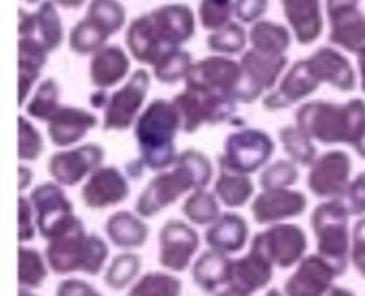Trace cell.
<instances>
[{
  "instance_id": "obj_36",
  "label": "cell",
  "mask_w": 365,
  "mask_h": 296,
  "mask_svg": "<svg viewBox=\"0 0 365 296\" xmlns=\"http://www.w3.org/2000/svg\"><path fill=\"white\" fill-rule=\"evenodd\" d=\"M59 98H61V88H59L58 80L56 78H45L35 88L29 103L25 104L27 117L49 123L53 118V115L61 108Z\"/></svg>"
},
{
  "instance_id": "obj_47",
  "label": "cell",
  "mask_w": 365,
  "mask_h": 296,
  "mask_svg": "<svg viewBox=\"0 0 365 296\" xmlns=\"http://www.w3.org/2000/svg\"><path fill=\"white\" fill-rule=\"evenodd\" d=\"M43 137L27 117L19 118V160L37 162L43 155Z\"/></svg>"
},
{
  "instance_id": "obj_19",
  "label": "cell",
  "mask_w": 365,
  "mask_h": 296,
  "mask_svg": "<svg viewBox=\"0 0 365 296\" xmlns=\"http://www.w3.org/2000/svg\"><path fill=\"white\" fill-rule=\"evenodd\" d=\"M308 207L307 194L292 188L263 190L253 198L251 215L257 225H276L300 217Z\"/></svg>"
},
{
  "instance_id": "obj_3",
  "label": "cell",
  "mask_w": 365,
  "mask_h": 296,
  "mask_svg": "<svg viewBox=\"0 0 365 296\" xmlns=\"http://www.w3.org/2000/svg\"><path fill=\"white\" fill-rule=\"evenodd\" d=\"M296 127L324 146L353 148L365 131V101L351 98L336 104L331 101H310L298 106Z\"/></svg>"
},
{
  "instance_id": "obj_43",
  "label": "cell",
  "mask_w": 365,
  "mask_h": 296,
  "mask_svg": "<svg viewBox=\"0 0 365 296\" xmlns=\"http://www.w3.org/2000/svg\"><path fill=\"white\" fill-rule=\"evenodd\" d=\"M249 33L243 29V23H229L227 27L215 31L206 37V47L217 56H237L245 53Z\"/></svg>"
},
{
  "instance_id": "obj_10",
  "label": "cell",
  "mask_w": 365,
  "mask_h": 296,
  "mask_svg": "<svg viewBox=\"0 0 365 296\" xmlns=\"http://www.w3.org/2000/svg\"><path fill=\"white\" fill-rule=\"evenodd\" d=\"M29 198L35 208L39 235L45 241L53 239L68 227H72L73 221L78 219L73 215L72 200L68 198V194L63 193V186H59L58 182H45L35 186Z\"/></svg>"
},
{
  "instance_id": "obj_50",
  "label": "cell",
  "mask_w": 365,
  "mask_h": 296,
  "mask_svg": "<svg viewBox=\"0 0 365 296\" xmlns=\"http://www.w3.org/2000/svg\"><path fill=\"white\" fill-rule=\"evenodd\" d=\"M351 264L365 278V217L357 219L351 229Z\"/></svg>"
},
{
  "instance_id": "obj_20",
  "label": "cell",
  "mask_w": 365,
  "mask_h": 296,
  "mask_svg": "<svg viewBox=\"0 0 365 296\" xmlns=\"http://www.w3.org/2000/svg\"><path fill=\"white\" fill-rule=\"evenodd\" d=\"M274 278V264L269 257L251 243L249 252L243 257H237L231 262V274H229V286L237 292L253 296L265 288Z\"/></svg>"
},
{
  "instance_id": "obj_11",
  "label": "cell",
  "mask_w": 365,
  "mask_h": 296,
  "mask_svg": "<svg viewBox=\"0 0 365 296\" xmlns=\"http://www.w3.org/2000/svg\"><path fill=\"white\" fill-rule=\"evenodd\" d=\"M251 243H255L269 257V262L282 270L298 266L307 257V233L300 225H292V223L269 225L265 231L253 237Z\"/></svg>"
},
{
  "instance_id": "obj_23",
  "label": "cell",
  "mask_w": 365,
  "mask_h": 296,
  "mask_svg": "<svg viewBox=\"0 0 365 296\" xmlns=\"http://www.w3.org/2000/svg\"><path fill=\"white\" fill-rule=\"evenodd\" d=\"M307 59L321 84H331L341 92H353L357 88V78L351 61L335 47H319Z\"/></svg>"
},
{
  "instance_id": "obj_16",
  "label": "cell",
  "mask_w": 365,
  "mask_h": 296,
  "mask_svg": "<svg viewBox=\"0 0 365 296\" xmlns=\"http://www.w3.org/2000/svg\"><path fill=\"white\" fill-rule=\"evenodd\" d=\"M241 78H243V72H241L239 61H235L229 56L215 53V56L196 61L186 82L215 90L219 94L231 96L233 101H237V90L241 86Z\"/></svg>"
},
{
  "instance_id": "obj_42",
  "label": "cell",
  "mask_w": 365,
  "mask_h": 296,
  "mask_svg": "<svg viewBox=\"0 0 365 296\" xmlns=\"http://www.w3.org/2000/svg\"><path fill=\"white\" fill-rule=\"evenodd\" d=\"M49 264L47 257L35 247H21L19 250V284L23 288H39L47 280Z\"/></svg>"
},
{
  "instance_id": "obj_31",
  "label": "cell",
  "mask_w": 365,
  "mask_h": 296,
  "mask_svg": "<svg viewBox=\"0 0 365 296\" xmlns=\"http://www.w3.org/2000/svg\"><path fill=\"white\" fill-rule=\"evenodd\" d=\"M104 231L108 241L118 247V250H139L143 247L149 239V227L143 221V217L129 213V210H118L113 213L106 225H104Z\"/></svg>"
},
{
  "instance_id": "obj_46",
  "label": "cell",
  "mask_w": 365,
  "mask_h": 296,
  "mask_svg": "<svg viewBox=\"0 0 365 296\" xmlns=\"http://www.w3.org/2000/svg\"><path fill=\"white\" fill-rule=\"evenodd\" d=\"M233 15L235 0H200L198 19L208 33H215L233 23Z\"/></svg>"
},
{
  "instance_id": "obj_33",
  "label": "cell",
  "mask_w": 365,
  "mask_h": 296,
  "mask_svg": "<svg viewBox=\"0 0 365 296\" xmlns=\"http://www.w3.org/2000/svg\"><path fill=\"white\" fill-rule=\"evenodd\" d=\"M215 194L227 208H241L255 198V184L245 174H235L229 170H220L215 182Z\"/></svg>"
},
{
  "instance_id": "obj_37",
  "label": "cell",
  "mask_w": 365,
  "mask_h": 296,
  "mask_svg": "<svg viewBox=\"0 0 365 296\" xmlns=\"http://www.w3.org/2000/svg\"><path fill=\"white\" fill-rule=\"evenodd\" d=\"M182 213L196 227H208L222 215L217 194L208 193L206 188L188 194V198L182 205Z\"/></svg>"
},
{
  "instance_id": "obj_17",
  "label": "cell",
  "mask_w": 365,
  "mask_h": 296,
  "mask_svg": "<svg viewBox=\"0 0 365 296\" xmlns=\"http://www.w3.org/2000/svg\"><path fill=\"white\" fill-rule=\"evenodd\" d=\"M131 194L127 176L115 165H103L82 186V203L88 208L103 210L125 203Z\"/></svg>"
},
{
  "instance_id": "obj_21",
  "label": "cell",
  "mask_w": 365,
  "mask_h": 296,
  "mask_svg": "<svg viewBox=\"0 0 365 296\" xmlns=\"http://www.w3.org/2000/svg\"><path fill=\"white\" fill-rule=\"evenodd\" d=\"M149 16L168 49L182 47L196 35V19L188 4H163L153 9Z\"/></svg>"
},
{
  "instance_id": "obj_13",
  "label": "cell",
  "mask_w": 365,
  "mask_h": 296,
  "mask_svg": "<svg viewBox=\"0 0 365 296\" xmlns=\"http://www.w3.org/2000/svg\"><path fill=\"white\" fill-rule=\"evenodd\" d=\"M104 148L98 143H84L72 149L56 151L49 162L47 172L59 186H78L103 168Z\"/></svg>"
},
{
  "instance_id": "obj_2",
  "label": "cell",
  "mask_w": 365,
  "mask_h": 296,
  "mask_svg": "<svg viewBox=\"0 0 365 296\" xmlns=\"http://www.w3.org/2000/svg\"><path fill=\"white\" fill-rule=\"evenodd\" d=\"M212 180V163L198 149H184L180 151L175 163L160 172L149 180L141 190L135 210L143 219H153L161 210L172 207L178 198L192 194L194 190H202Z\"/></svg>"
},
{
  "instance_id": "obj_26",
  "label": "cell",
  "mask_w": 365,
  "mask_h": 296,
  "mask_svg": "<svg viewBox=\"0 0 365 296\" xmlns=\"http://www.w3.org/2000/svg\"><path fill=\"white\" fill-rule=\"evenodd\" d=\"M125 44L129 47L131 58L141 63V66H155L163 53H168L170 49L161 44L160 35L153 27V21L149 13L147 15H139L137 19H133L125 33Z\"/></svg>"
},
{
  "instance_id": "obj_6",
  "label": "cell",
  "mask_w": 365,
  "mask_h": 296,
  "mask_svg": "<svg viewBox=\"0 0 365 296\" xmlns=\"http://www.w3.org/2000/svg\"><path fill=\"white\" fill-rule=\"evenodd\" d=\"M174 104L182 117V133H196L205 125L229 123L237 113V101L198 84L186 82V88L175 94Z\"/></svg>"
},
{
  "instance_id": "obj_12",
  "label": "cell",
  "mask_w": 365,
  "mask_h": 296,
  "mask_svg": "<svg viewBox=\"0 0 365 296\" xmlns=\"http://www.w3.org/2000/svg\"><path fill=\"white\" fill-rule=\"evenodd\" d=\"M351 170H353V162L347 151L341 149L324 151L308 170V190L321 200L343 198L351 182Z\"/></svg>"
},
{
  "instance_id": "obj_40",
  "label": "cell",
  "mask_w": 365,
  "mask_h": 296,
  "mask_svg": "<svg viewBox=\"0 0 365 296\" xmlns=\"http://www.w3.org/2000/svg\"><path fill=\"white\" fill-rule=\"evenodd\" d=\"M106 41H108V35L88 16L73 25L68 37L70 49L78 56H94L96 51L106 47Z\"/></svg>"
},
{
  "instance_id": "obj_27",
  "label": "cell",
  "mask_w": 365,
  "mask_h": 296,
  "mask_svg": "<svg viewBox=\"0 0 365 296\" xmlns=\"http://www.w3.org/2000/svg\"><path fill=\"white\" fill-rule=\"evenodd\" d=\"M329 16V41L343 51L361 56L365 51V15L357 9H343Z\"/></svg>"
},
{
  "instance_id": "obj_45",
  "label": "cell",
  "mask_w": 365,
  "mask_h": 296,
  "mask_svg": "<svg viewBox=\"0 0 365 296\" xmlns=\"http://www.w3.org/2000/svg\"><path fill=\"white\" fill-rule=\"evenodd\" d=\"M300 172H298V163L292 160H276V162L267 163L262 170L259 176V186L263 190H282V188H292L298 182Z\"/></svg>"
},
{
  "instance_id": "obj_38",
  "label": "cell",
  "mask_w": 365,
  "mask_h": 296,
  "mask_svg": "<svg viewBox=\"0 0 365 296\" xmlns=\"http://www.w3.org/2000/svg\"><path fill=\"white\" fill-rule=\"evenodd\" d=\"M279 143L286 151V155L298 165L310 168L319 158L314 141L302 129H298L296 125H286L279 129Z\"/></svg>"
},
{
  "instance_id": "obj_30",
  "label": "cell",
  "mask_w": 365,
  "mask_h": 296,
  "mask_svg": "<svg viewBox=\"0 0 365 296\" xmlns=\"http://www.w3.org/2000/svg\"><path fill=\"white\" fill-rule=\"evenodd\" d=\"M231 262L233 260L227 253L217 250L200 253L192 266V280L206 295H219L229 286Z\"/></svg>"
},
{
  "instance_id": "obj_39",
  "label": "cell",
  "mask_w": 365,
  "mask_h": 296,
  "mask_svg": "<svg viewBox=\"0 0 365 296\" xmlns=\"http://www.w3.org/2000/svg\"><path fill=\"white\" fill-rule=\"evenodd\" d=\"M141 274V257L137 253H118L113 257V262L106 267V274H104V284L115 290L120 292L125 288H129L131 284L137 282Z\"/></svg>"
},
{
  "instance_id": "obj_9",
  "label": "cell",
  "mask_w": 365,
  "mask_h": 296,
  "mask_svg": "<svg viewBox=\"0 0 365 296\" xmlns=\"http://www.w3.org/2000/svg\"><path fill=\"white\" fill-rule=\"evenodd\" d=\"M241 86L237 90V103L253 104L276 88L278 80L288 70L286 56H267L249 49L241 56Z\"/></svg>"
},
{
  "instance_id": "obj_48",
  "label": "cell",
  "mask_w": 365,
  "mask_h": 296,
  "mask_svg": "<svg viewBox=\"0 0 365 296\" xmlns=\"http://www.w3.org/2000/svg\"><path fill=\"white\" fill-rule=\"evenodd\" d=\"M37 219H35V208L31 203L29 196H23L19 198V241L25 245L31 243L35 235H37Z\"/></svg>"
},
{
  "instance_id": "obj_24",
  "label": "cell",
  "mask_w": 365,
  "mask_h": 296,
  "mask_svg": "<svg viewBox=\"0 0 365 296\" xmlns=\"http://www.w3.org/2000/svg\"><path fill=\"white\" fill-rule=\"evenodd\" d=\"M279 2L294 39L300 45L314 44L324 29L321 0H279Z\"/></svg>"
},
{
  "instance_id": "obj_41",
  "label": "cell",
  "mask_w": 365,
  "mask_h": 296,
  "mask_svg": "<svg viewBox=\"0 0 365 296\" xmlns=\"http://www.w3.org/2000/svg\"><path fill=\"white\" fill-rule=\"evenodd\" d=\"M86 16L110 37L123 31L127 23V9L118 0H90Z\"/></svg>"
},
{
  "instance_id": "obj_53",
  "label": "cell",
  "mask_w": 365,
  "mask_h": 296,
  "mask_svg": "<svg viewBox=\"0 0 365 296\" xmlns=\"http://www.w3.org/2000/svg\"><path fill=\"white\" fill-rule=\"evenodd\" d=\"M37 21L35 13H27L25 9H19V37H35Z\"/></svg>"
},
{
  "instance_id": "obj_51",
  "label": "cell",
  "mask_w": 365,
  "mask_h": 296,
  "mask_svg": "<svg viewBox=\"0 0 365 296\" xmlns=\"http://www.w3.org/2000/svg\"><path fill=\"white\" fill-rule=\"evenodd\" d=\"M269 9V0H235V16L243 25H255Z\"/></svg>"
},
{
  "instance_id": "obj_44",
  "label": "cell",
  "mask_w": 365,
  "mask_h": 296,
  "mask_svg": "<svg viewBox=\"0 0 365 296\" xmlns=\"http://www.w3.org/2000/svg\"><path fill=\"white\" fill-rule=\"evenodd\" d=\"M182 280L168 272H149L143 278L135 282L129 296H180Z\"/></svg>"
},
{
  "instance_id": "obj_4",
  "label": "cell",
  "mask_w": 365,
  "mask_h": 296,
  "mask_svg": "<svg viewBox=\"0 0 365 296\" xmlns=\"http://www.w3.org/2000/svg\"><path fill=\"white\" fill-rule=\"evenodd\" d=\"M45 257L49 270L58 276L76 272L98 276L108 260V245L101 235L88 233L84 223L76 219L72 227L47 241Z\"/></svg>"
},
{
  "instance_id": "obj_18",
  "label": "cell",
  "mask_w": 365,
  "mask_h": 296,
  "mask_svg": "<svg viewBox=\"0 0 365 296\" xmlns=\"http://www.w3.org/2000/svg\"><path fill=\"white\" fill-rule=\"evenodd\" d=\"M339 278L335 267L331 266L322 255L312 253L307 255L292 276L284 284L286 296H327V292L335 286L333 282Z\"/></svg>"
},
{
  "instance_id": "obj_28",
  "label": "cell",
  "mask_w": 365,
  "mask_h": 296,
  "mask_svg": "<svg viewBox=\"0 0 365 296\" xmlns=\"http://www.w3.org/2000/svg\"><path fill=\"white\" fill-rule=\"evenodd\" d=\"M49 51L37 37H19V104L25 106L47 66Z\"/></svg>"
},
{
  "instance_id": "obj_29",
  "label": "cell",
  "mask_w": 365,
  "mask_h": 296,
  "mask_svg": "<svg viewBox=\"0 0 365 296\" xmlns=\"http://www.w3.org/2000/svg\"><path fill=\"white\" fill-rule=\"evenodd\" d=\"M205 241L210 250L227 255L241 252L249 241L247 221L237 213H225L212 225L206 227Z\"/></svg>"
},
{
  "instance_id": "obj_61",
  "label": "cell",
  "mask_w": 365,
  "mask_h": 296,
  "mask_svg": "<svg viewBox=\"0 0 365 296\" xmlns=\"http://www.w3.org/2000/svg\"><path fill=\"white\" fill-rule=\"evenodd\" d=\"M19 296H37V295H35L31 288H23V286H21V292H19Z\"/></svg>"
},
{
  "instance_id": "obj_56",
  "label": "cell",
  "mask_w": 365,
  "mask_h": 296,
  "mask_svg": "<svg viewBox=\"0 0 365 296\" xmlns=\"http://www.w3.org/2000/svg\"><path fill=\"white\" fill-rule=\"evenodd\" d=\"M58 6L61 9H66V11H76V9H80V6H84L88 0H53Z\"/></svg>"
},
{
  "instance_id": "obj_35",
  "label": "cell",
  "mask_w": 365,
  "mask_h": 296,
  "mask_svg": "<svg viewBox=\"0 0 365 296\" xmlns=\"http://www.w3.org/2000/svg\"><path fill=\"white\" fill-rule=\"evenodd\" d=\"M35 21H37L35 37L45 45V49L49 53L59 49L63 44V23L58 13V4L53 0L39 2V9L35 11Z\"/></svg>"
},
{
  "instance_id": "obj_32",
  "label": "cell",
  "mask_w": 365,
  "mask_h": 296,
  "mask_svg": "<svg viewBox=\"0 0 365 296\" xmlns=\"http://www.w3.org/2000/svg\"><path fill=\"white\" fill-rule=\"evenodd\" d=\"M292 31L274 21H257L251 25L249 31V44L251 49L267 53V56H286V51L292 45Z\"/></svg>"
},
{
  "instance_id": "obj_25",
  "label": "cell",
  "mask_w": 365,
  "mask_h": 296,
  "mask_svg": "<svg viewBox=\"0 0 365 296\" xmlns=\"http://www.w3.org/2000/svg\"><path fill=\"white\" fill-rule=\"evenodd\" d=\"M131 58L120 45H106L90 59V82L96 90L115 88L129 80Z\"/></svg>"
},
{
  "instance_id": "obj_62",
  "label": "cell",
  "mask_w": 365,
  "mask_h": 296,
  "mask_svg": "<svg viewBox=\"0 0 365 296\" xmlns=\"http://www.w3.org/2000/svg\"><path fill=\"white\" fill-rule=\"evenodd\" d=\"M265 296H286V295H284L282 290H278V288H269V290H267V295H265Z\"/></svg>"
},
{
  "instance_id": "obj_58",
  "label": "cell",
  "mask_w": 365,
  "mask_h": 296,
  "mask_svg": "<svg viewBox=\"0 0 365 296\" xmlns=\"http://www.w3.org/2000/svg\"><path fill=\"white\" fill-rule=\"evenodd\" d=\"M327 296H355V292L349 290V288H343V286H333V288L327 292Z\"/></svg>"
},
{
  "instance_id": "obj_22",
  "label": "cell",
  "mask_w": 365,
  "mask_h": 296,
  "mask_svg": "<svg viewBox=\"0 0 365 296\" xmlns=\"http://www.w3.org/2000/svg\"><path fill=\"white\" fill-rule=\"evenodd\" d=\"M96 125H98V117L86 108L61 106L47 123V135L56 148L68 149L78 146Z\"/></svg>"
},
{
  "instance_id": "obj_14",
  "label": "cell",
  "mask_w": 365,
  "mask_h": 296,
  "mask_svg": "<svg viewBox=\"0 0 365 296\" xmlns=\"http://www.w3.org/2000/svg\"><path fill=\"white\" fill-rule=\"evenodd\" d=\"M200 247L198 231L190 223L170 219L160 231V264L170 272H186Z\"/></svg>"
},
{
  "instance_id": "obj_34",
  "label": "cell",
  "mask_w": 365,
  "mask_h": 296,
  "mask_svg": "<svg viewBox=\"0 0 365 296\" xmlns=\"http://www.w3.org/2000/svg\"><path fill=\"white\" fill-rule=\"evenodd\" d=\"M194 63L196 61L192 59L190 51H186L184 47H174L168 53H163V58L153 66V78L165 86H172L182 80L186 82Z\"/></svg>"
},
{
  "instance_id": "obj_1",
  "label": "cell",
  "mask_w": 365,
  "mask_h": 296,
  "mask_svg": "<svg viewBox=\"0 0 365 296\" xmlns=\"http://www.w3.org/2000/svg\"><path fill=\"white\" fill-rule=\"evenodd\" d=\"M182 131V117L174 101L155 98L135 123V139L139 146V158L127 163L129 178H141L143 172H165L178 160L175 137Z\"/></svg>"
},
{
  "instance_id": "obj_5",
  "label": "cell",
  "mask_w": 365,
  "mask_h": 296,
  "mask_svg": "<svg viewBox=\"0 0 365 296\" xmlns=\"http://www.w3.org/2000/svg\"><path fill=\"white\" fill-rule=\"evenodd\" d=\"M349 210L341 198L322 200L310 215V227L317 237V253L322 255L339 276L351 264Z\"/></svg>"
},
{
  "instance_id": "obj_60",
  "label": "cell",
  "mask_w": 365,
  "mask_h": 296,
  "mask_svg": "<svg viewBox=\"0 0 365 296\" xmlns=\"http://www.w3.org/2000/svg\"><path fill=\"white\" fill-rule=\"evenodd\" d=\"M217 296H247V295H243V292H237V290H233V288H225V290H220Z\"/></svg>"
},
{
  "instance_id": "obj_57",
  "label": "cell",
  "mask_w": 365,
  "mask_h": 296,
  "mask_svg": "<svg viewBox=\"0 0 365 296\" xmlns=\"http://www.w3.org/2000/svg\"><path fill=\"white\" fill-rule=\"evenodd\" d=\"M357 66H359V86L365 94V51L361 56H357Z\"/></svg>"
},
{
  "instance_id": "obj_7",
  "label": "cell",
  "mask_w": 365,
  "mask_h": 296,
  "mask_svg": "<svg viewBox=\"0 0 365 296\" xmlns=\"http://www.w3.org/2000/svg\"><path fill=\"white\" fill-rule=\"evenodd\" d=\"M274 149L276 143L269 133H265L263 129L243 127L225 139V149L219 155V168L251 176L269 163Z\"/></svg>"
},
{
  "instance_id": "obj_54",
  "label": "cell",
  "mask_w": 365,
  "mask_h": 296,
  "mask_svg": "<svg viewBox=\"0 0 365 296\" xmlns=\"http://www.w3.org/2000/svg\"><path fill=\"white\" fill-rule=\"evenodd\" d=\"M357 4H359V0H327V13H335V11H343V9H353Z\"/></svg>"
},
{
  "instance_id": "obj_52",
  "label": "cell",
  "mask_w": 365,
  "mask_h": 296,
  "mask_svg": "<svg viewBox=\"0 0 365 296\" xmlns=\"http://www.w3.org/2000/svg\"><path fill=\"white\" fill-rule=\"evenodd\" d=\"M56 296H103L92 284L86 280H78V278H68L58 284Z\"/></svg>"
},
{
  "instance_id": "obj_8",
  "label": "cell",
  "mask_w": 365,
  "mask_h": 296,
  "mask_svg": "<svg viewBox=\"0 0 365 296\" xmlns=\"http://www.w3.org/2000/svg\"><path fill=\"white\" fill-rule=\"evenodd\" d=\"M151 88V74L145 68L135 70L127 82L117 88L104 106L103 129L104 131H127L135 127L137 118L145 111V98Z\"/></svg>"
},
{
  "instance_id": "obj_15",
  "label": "cell",
  "mask_w": 365,
  "mask_h": 296,
  "mask_svg": "<svg viewBox=\"0 0 365 296\" xmlns=\"http://www.w3.org/2000/svg\"><path fill=\"white\" fill-rule=\"evenodd\" d=\"M319 86L321 82L314 76L312 68L308 66V59H298L294 61L292 68H288L286 74L282 76L278 88H274L269 94L263 96V108L267 113L286 111L294 104L302 103L310 94H314Z\"/></svg>"
},
{
  "instance_id": "obj_63",
  "label": "cell",
  "mask_w": 365,
  "mask_h": 296,
  "mask_svg": "<svg viewBox=\"0 0 365 296\" xmlns=\"http://www.w3.org/2000/svg\"><path fill=\"white\" fill-rule=\"evenodd\" d=\"M23 2H27V4H37V2H41V0H23Z\"/></svg>"
},
{
  "instance_id": "obj_55",
  "label": "cell",
  "mask_w": 365,
  "mask_h": 296,
  "mask_svg": "<svg viewBox=\"0 0 365 296\" xmlns=\"http://www.w3.org/2000/svg\"><path fill=\"white\" fill-rule=\"evenodd\" d=\"M31 180H33V170L27 165H21L19 168V190L25 193L31 186Z\"/></svg>"
},
{
  "instance_id": "obj_59",
  "label": "cell",
  "mask_w": 365,
  "mask_h": 296,
  "mask_svg": "<svg viewBox=\"0 0 365 296\" xmlns=\"http://www.w3.org/2000/svg\"><path fill=\"white\" fill-rule=\"evenodd\" d=\"M353 149L357 151V155H359V158H364L365 160V131L361 133V137L357 139V143L353 146Z\"/></svg>"
},
{
  "instance_id": "obj_49",
  "label": "cell",
  "mask_w": 365,
  "mask_h": 296,
  "mask_svg": "<svg viewBox=\"0 0 365 296\" xmlns=\"http://www.w3.org/2000/svg\"><path fill=\"white\" fill-rule=\"evenodd\" d=\"M341 200L345 203L349 215L359 217V219L365 217V172L357 174V176L351 180Z\"/></svg>"
}]
</instances>
